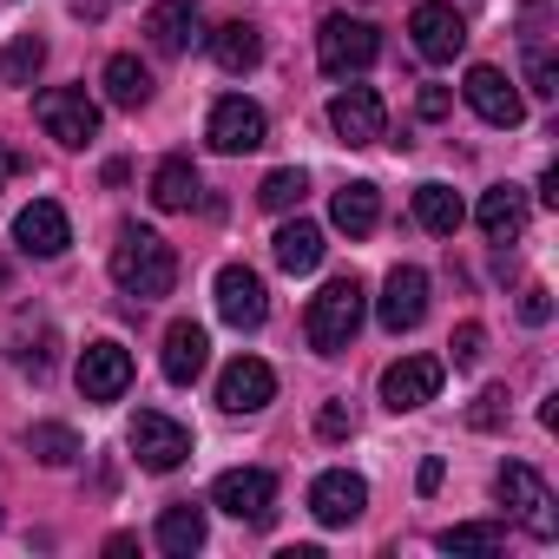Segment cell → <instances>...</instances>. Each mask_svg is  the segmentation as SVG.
<instances>
[{
  "mask_svg": "<svg viewBox=\"0 0 559 559\" xmlns=\"http://www.w3.org/2000/svg\"><path fill=\"white\" fill-rule=\"evenodd\" d=\"M376 60H382V34H376L369 21H356V14H330V21H323V34H317V67H323L330 80L369 73Z\"/></svg>",
  "mask_w": 559,
  "mask_h": 559,
  "instance_id": "3957f363",
  "label": "cell"
},
{
  "mask_svg": "<svg viewBox=\"0 0 559 559\" xmlns=\"http://www.w3.org/2000/svg\"><path fill=\"white\" fill-rule=\"evenodd\" d=\"M112 284H119L126 297H139V304L171 297V284H178V257H171V243H165L158 230H145V224H126L119 243H112Z\"/></svg>",
  "mask_w": 559,
  "mask_h": 559,
  "instance_id": "6da1fadb",
  "label": "cell"
},
{
  "mask_svg": "<svg viewBox=\"0 0 559 559\" xmlns=\"http://www.w3.org/2000/svg\"><path fill=\"white\" fill-rule=\"evenodd\" d=\"M204 362H211V336H204V323H171V330H165V349H158L165 382L191 389V382L204 376Z\"/></svg>",
  "mask_w": 559,
  "mask_h": 559,
  "instance_id": "ffe728a7",
  "label": "cell"
},
{
  "mask_svg": "<svg viewBox=\"0 0 559 559\" xmlns=\"http://www.w3.org/2000/svg\"><path fill=\"white\" fill-rule=\"evenodd\" d=\"M330 126H336L343 145H376V139L389 132V106H382L376 86H343V93L330 99Z\"/></svg>",
  "mask_w": 559,
  "mask_h": 559,
  "instance_id": "5bb4252c",
  "label": "cell"
},
{
  "mask_svg": "<svg viewBox=\"0 0 559 559\" xmlns=\"http://www.w3.org/2000/svg\"><path fill=\"white\" fill-rule=\"evenodd\" d=\"M211 507H224V513L243 520V526H270V513H276V480H270L263 467H224V474L211 480Z\"/></svg>",
  "mask_w": 559,
  "mask_h": 559,
  "instance_id": "52a82bcc",
  "label": "cell"
},
{
  "mask_svg": "<svg viewBox=\"0 0 559 559\" xmlns=\"http://www.w3.org/2000/svg\"><path fill=\"white\" fill-rule=\"evenodd\" d=\"M500 500H507V513L533 533V539H559V500H552V487L526 467V461H507L500 467Z\"/></svg>",
  "mask_w": 559,
  "mask_h": 559,
  "instance_id": "5b68a950",
  "label": "cell"
},
{
  "mask_svg": "<svg viewBox=\"0 0 559 559\" xmlns=\"http://www.w3.org/2000/svg\"><path fill=\"white\" fill-rule=\"evenodd\" d=\"M198 546H204V507H198V500H171V507L158 513V552L191 559Z\"/></svg>",
  "mask_w": 559,
  "mask_h": 559,
  "instance_id": "603a6c76",
  "label": "cell"
},
{
  "mask_svg": "<svg viewBox=\"0 0 559 559\" xmlns=\"http://www.w3.org/2000/svg\"><path fill=\"white\" fill-rule=\"evenodd\" d=\"M467 428H480V435L507 428V389H480V395L467 402Z\"/></svg>",
  "mask_w": 559,
  "mask_h": 559,
  "instance_id": "836d02e7",
  "label": "cell"
},
{
  "mask_svg": "<svg viewBox=\"0 0 559 559\" xmlns=\"http://www.w3.org/2000/svg\"><path fill=\"white\" fill-rule=\"evenodd\" d=\"M27 448H34V461H47V467H73V461H80V435H73L67 421L27 428Z\"/></svg>",
  "mask_w": 559,
  "mask_h": 559,
  "instance_id": "4dcf8cb0",
  "label": "cell"
},
{
  "mask_svg": "<svg viewBox=\"0 0 559 559\" xmlns=\"http://www.w3.org/2000/svg\"><path fill=\"white\" fill-rule=\"evenodd\" d=\"M99 86H106V99H112L119 112L152 106V73H145V60H139V53H112V60H106V73H99Z\"/></svg>",
  "mask_w": 559,
  "mask_h": 559,
  "instance_id": "7402d4cb",
  "label": "cell"
},
{
  "mask_svg": "<svg viewBox=\"0 0 559 559\" xmlns=\"http://www.w3.org/2000/svg\"><path fill=\"white\" fill-rule=\"evenodd\" d=\"M362 507H369V480H362V474L330 467V474H317V480H310V513H317L323 526H356V520H362Z\"/></svg>",
  "mask_w": 559,
  "mask_h": 559,
  "instance_id": "2e32d148",
  "label": "cell"
},
{
  "mask_svg": "<svg viewBox=\"0 0 559 559\" xmlns=\"http://www.w3.org/2000/svg\"><path fill=\"white\" fill-rule=\"evenodd\" d=\"M441 376H448L441 356H402V362L382 369V402H389L395 415H408V408H421V402L441 395Z\"/></svg>",
  "mask_w": 559,
  "mask_h": 559,
  "instance_id": "9a60e30c",
  "label": "cell"
},
{
  "mask_svg": "<svg viewBox=\"0 0 559 559\" xmlns=\"http://www.w3.org/2000/svg\"><path fill=\"white\" fill-rule=\"evenodd\" d=\"M317 435H323V441L356 435V408H349V402H323V408H317Z\"/></svg>",
  "mask_w": 559,
  "mask_h": 559,
  "instance_id": "e575fe53",
  "label": "cell"
},
{
  "mask_svg": "<svg viewBox=\"0 0 559 559\" xmlns=\"http://www.w3.org/2000/svg\"><path fill=\"white\" fill-rule=\"evenodd\" d=\"M211 290H217V317H224L230 330H263V317H270V290H263V276H257L250 263H224Z\"/></svg>",
  "mask_w": 559,
  "mask_h": 559,
  "instance_id": "9c48e42d",
  "label": "cell"
},
{
  "mask_svg": "<svg viewBox=\"0 0 559 559\" xmlns=\"http://www.w3.org/2000/svg\"><path fill=\"white\" fill-rule=\"evenodd\" d=\"M304 198H310V178H304L297 165H284V171H270V178L257 185V204H263V211H297Z\"/></svg>",
  "mask_w": 559,
  "mask_h": 559,
  "instance_id": "1f68e13d",
  "label": "cell"
},
{
  "mask_svg": "<svg viewBox=\"0 0 559 559\" xmlns=\"http://www.w3.org/2000/svg\"><path fill=\"white\" fill-rule=\"evenodd\" d=\"M14 243L27 250V257H67V243H73V224H67V211L53 204V198H34V204H21V217H14Z\"/></svg>",
  "mask_w": 559,
  "mask_h": 559,
  "instance_id": "e0dca14e",
  "label": "cell"
},
{
  "mask_svg": "<svg viewBox=\"0 0 559 559\" xmlns=\"http://www.w3.org/2000/svg\"><path fill=\"white\" fill-rule=\"evenodd\" d=\"M448 349H454V362H461V369H474V362H480V349H487V330H480V323H461Z\"/></svg>",
  "mask_w": 559,
  "mask_h": 559,
  "instance_id": "d590c367",
  "label": "cell"
},
{
  "mask_svg": "<svg viewBox=\"0 0 559 559\" xmlns=\"http://www.w3.org/2000/svg\"><path fill=\"white\" fill-rule=\"evenodd\" d=\"M73 382H80L86 402H119V395L132 389V349H126V343H86Z\"/></svg>",
  "mask_w": 559,
  "mask_h": 559,
  "instance_id": "8fae6325",
  "label": "cell"
},
{
  "mask_svg": "<svg viewBox=\"0 0 559 559\" xmlns=\"http://www.w3.org/2000/svg\"><path fill=\"white\" fill-rule=\"evenodd\" d=\"M211 60H217L224 73H250V67L263 60V27H250V21H224V27L211 34Z\"/></svg>",
  "mask_w": 559,
  "mask_h": 559,
  "instance_id": "cb8c5ba5",
  "label": "cell"
},
{
  "mask_svg": "<svg viewBox=\"0 0 559 559\" xmlns=\"http://www.w3.org/2000/svg\"><path fill=\"white\" fill-rule=\"evenodd\" d=\"M441 474H448L441 461H421V480H415V487H421V493H435V487H441Z\"/></svg>",
  "mask_w": 559,
  "mask_h": 559,
  "instance_id": "f35d334b",
  "label": "cell"
},
{
  "mask_svg": "<svg viewBox=\"0 0 559 559\" xmlns=\"http://www.w3.org/2000/svg\"><path fill=\"white\" fill-rule=\"evenodd\" d=\"M198 191H204V185H198V165H191V158H165V165L152 171V204H158V211H191Z\"/></svg>",
  "mask_w": 559,
  "mask_h": 559,
  "instance_id": "83f0119b",
  "label": "cell"
},
{
  "mask_svg": "<svg viewBox=\"0 0 559 559\" xmlns=\"http://www.w3.org/2000/svg\"><path fill=\"white\" fill-rule=\"evenodd\" d=\"M47 67V40L40 34H14L8 53H0V86H34Z\"/></svg>",
  "mask_w": 559,
  "mask_h": 559,
  "instance_id": "f1b7e54d",
  "label": "cell"
},
{
  "mask_svg": "<svg viewBox=\"0 0 559 559\" xmlns=\"http://www.w3.org/2000/svg\"><path fill=\"white\" fill-rule=\"evenodd\" d=\"M0 284H8V263H0Z\"/></svg>",
  "mask_w": 559,
  "mask_h": 559,
  "instance_id": "b9f144b4",
  "label": "cell"
},
{
  "mask_svg": "<svg viewBox=\"0 0 559 559\" xmlns=\"http://www.w3.org/2000/svg\"><path fill=\"white\" fill-rule=\"evenodd\" d=\"M376 317H382V330H389V336L415 330V323L428 317V270L395 263V270H389V284H382V297H376Z\"/></svg>",
  "mask_w": 559,
  "mask_h": 559,
  "instance_id": "7c38bea8",
  "label": "cell"
},
{
  "mask_svg": "<svg viewBox=\"0 0 559 559\" xmlns=\"http://www.w3.org/2000/svg\"><path fill=\"white\" fill-rule=\"evenodd\" d=\"M408 34H415V53H421L428 67H454V60L467 53V21L448 8V0H415Z\"/></svg>",
  "mask_w": 559,
  "mask_h": 559,
  "instance_id": "ba28073f",
  "label": "cell"
},
{
  "mask_svg": "<svg viewBox=\"0 0 559 559\" xmlns=\"http://www.w3.org/2000/svg\"><path fill=\"white\" fill-rule=\"evenodd\" d=\"M14 165H21V158H14L8 145H0V185H8V178H14Z\"/></svg>",
  "mask_w": 559,
  "mask_h": 559,
  "instance_id": "60d3db41",
  "label": "cell"
},
{
  "mask_svg": "<svg viewBox=\"0 0 559 559\" xmlns=\"http://www.w3.org/2000/svg\"><path fill=\"white\" fill-rule=\"evenodd\" d=\"M34 119H40L47 139L67 145V152H80V145L99 139V99H93L86 86H47V93L34 99Z\"/></svg>",
  "mask_w": 559,
  "mask_h": 559,
  "instance_id": "277c9868",
  "label": "cell"
},
{
  "mask_svg": "<svg viewBox=\"0 0 559 559\" xmlns=\"http://www.w3.org/2000/svg\"><path fill=\"white\" fill-rule=\"evenodd\" d=\"M362 317H369V290L356 284V276H330V284L310 297L304 336H310V349H317V356H343V349L356 343Z\"/></svg>",
  "mask_w": 559,
  "mask_h": 559,
  "instance_id": "7a4b0ae2",
  "label": "cell"
},
{
  "mask_svg": "<svg viewBox=\"0 0 559 559\" xmlns=\"http://www.w3.org/2000/svg\"><path fill=\"white\" fill-rule=\"evenodd\" d=\"M546 317H552V297H546V290H539V284H533V290H526V297H520V323H533V330H539V323H546Z\"/></svg>",
  "mask_w": 559,
  "mask_h": 559,
  "instance_id": "8d00e7d4",
  "label": "cell"
},
{
  "mask_svg": "<svg viewBox=\"0 0 559 559\" xmlns=\"http://www.w3.org/2000/svg\"><path fill=\"white\" fill-rule=\"evenodd\" d=\"M126 441H132V454H139L145 474H178L191 461V428L171 421V415H158V408H139L132 428H126Z\"/></svg>",
  "mask_w": 559,
  "mask_h": 559,
  "instance_id": "8992f818",
  "label": "cell"
},
{
  "mask_svg": "<svg viewBox=\"0 0 559 559\" xmlns=\"http://www.w3.org/2000/svg\"><path fill=\"white\" fill-rule=\"evenodd\" d=\"M270 243H276V263H284L290 276H310V270L323 263V250H330V243H323V230H317V224H304V217H297V224H284Z\"/></svg>",
  "mask_w": 559,
  "mask_h": 559,
  "instance_id": "4316f807",
  "label": "cell"
},
{
  "mask_svg": "<svg viewBox=\"0 0 559 559\" xmlns=\"http://www.w3.org/2000/svg\"><path fill=\"white\" fill-rule=\"evenodd\" d=\"M415 106H421V119H448V106H454V99H448V86H421V99H415Z\"/></svg>",
  "mask_w": 559,
  "mask_h": 559,
  "instance_id": "74e56055",
  "label": "cell"
},
{
  "mask_svg": "<svg viewBox=\"0 0 559 559\" xmlns=\"http://www.w3.org/2000/svg\"><path fill=\"white\" fill-rule=\"evenodd\" d=\"M435 546H441V552H474V559H487V552L507 546V526H493V520H461V526H448Z\"/></svg>",
  "mask_w": 559,
  "mask_h": 559,
  "instance_id": "f546056e",
  "label": "cell"
},
{
  "mask_svg": "<svg viewBox=\"0 0 559 559\" xmlns=\"http://www.w3.org/2000/svg\"><path fill=\"white\" fill-rule=\"evenodd\" d=\"M526 86H533L539 99H552V93H559V60H552L539 40H526Z\"/></svg>",
  "mask_w": 559,
  "mask_h": 559,
  "instance_id": "d6a6232c",
  "label": "cell"
},
{
  "mask_svg": "<svg viewBox=\"0 0 559 559\" xmlns=\"http://www.w3.org/2000/svg\"><path fill=\"white\" fill-rule=\"evenodd\" d=\"M73 14H80V21H99V14H106V0H73Z\"/></svg>",
  "mask_w": 559,
  "mask_h": 559,
  "instance_id": "ab89813d",
  "label": "cell"
},
{
  "mask_svg": "<svg viewBox=\"0 0 559 559\" xmlns=\"http://www.w3.org/2000/svg\"><path fill=\"white\" fill-rule=\"evenodd\" d=\"M474 217H480L487 243H520V230H526V191L520 185H493V191H480Z\"/></svg>",
  "mask_w": 559,
  "mask_h": 559,
  "instance_id": "44dd1931",
  "label": "cell"
},
{
  "mask_svg": "<svg viewBox=\"0 0 559 559\" xmlns=\"http://www.w3.org/2000/svg\"><path fill=\"white\" fill-rule=\"evenodd\" d=\"M330 224L349 230V237H369V230L382 224V191H376V185H343V191L330 198Z\"/></svg>",
  "mask_w": 559,
  "mask_h": 559,
  "instance_id": "484cf974",
  "label": "cell"
},
{
  "mask_svg": "<svg viewBox=\"0 0 559 559\" xmlns=\"http://www.w3.org/2000/svg\"><path fill=\"white\" fill-rule=\"evenodd\" d=\"M204 139L217 145V152H257L263 139H270V119H263V106L257 99H243V93H230V99H217L211 106V126H204Z\"/></svg>",
  "mask_w": 559,
  "mask_h": 559,
  "instance_id": "30bf717a",
  "label": "cell"
},
{
  "mask_svg": "<svg viewBox=\"0 0 559 559\" xmlns=\"http://www.w3.org/2000/svg\"><path fill=\"white\" fill-rule=\"evenodd\" d=\"M461 99L487 119V126H500V132H513L520 119H526V99H520V86L500 73V67H467V86H461Z\"/></svg>",
  "mask_w": 559,
  "mask_h": 559,
  "instance_id": "4fadbf2b",
  "label": "cell"
},
{
  "mask_svg": "<svg viewBox=\"0 0 559 559\" xmlns=\"http://www.w3.org/2000/svg\"><path fill=\"white\" fill-rule=\"evenodd\" d=\"M415 224H421L428 237H454V230L467 224L461 191H454V185H421V191H415Z\"/></svg>",
  "mask_w": 559,
  "mask_h": 559,
  "instance_id": "d4e9b609",
  "label": "cell"
},
{
  "mask_svg": "<svg viewBox=\"0 0 559 559\" xmlns=\"http://www.w3.org/2000/svg\"><path fill=\"white\" fill-rule=\"evenodd\" d=\"M145 34L158 53H191L204 40V14H198V0H158V8L145 14Z\"/></svg>",
  "mask_w": 559,
  "mask_h": 559,
  "instance_id": "d6986e66",
  "label": "cell"
},
{
  "mask_svg": "<svg viewBox=\"0 0 559 559\" xmlns=\"http://www.w3.org/2000/svg\"><path fill=\"white\" fill-rule=\"evenodd\" d=\"M270 395H276V369L257 362V356H237L217 376V408L224 415H257V408H270Z\"/></svg>",
  "mask_w": 559,
  "mask_h": 559,
  "instance_id": "ac0fdd59",
  "label": "cell"
}]
</instances>
